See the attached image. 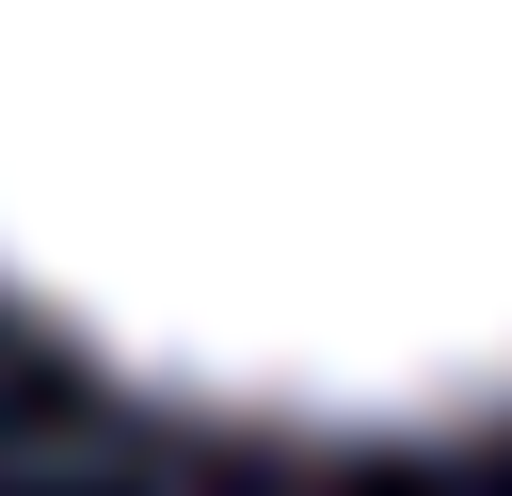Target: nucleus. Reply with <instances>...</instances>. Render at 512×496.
<instances>
[{
  "instance_id": "1",
  "label": "nucleus",
  "mask_w": 512,
  "mask_h": 496,
  "mask_svg": "<svg viewBox=\"0 0 512 496\" xmlns=\"http://www.w3.org/2000/svg\"><path fill=\"white\" fill-rule=\"evenodd\" d=\"M0 288L224 416L512 400V0H0Z\"/></svg>"
}]
</instances>
